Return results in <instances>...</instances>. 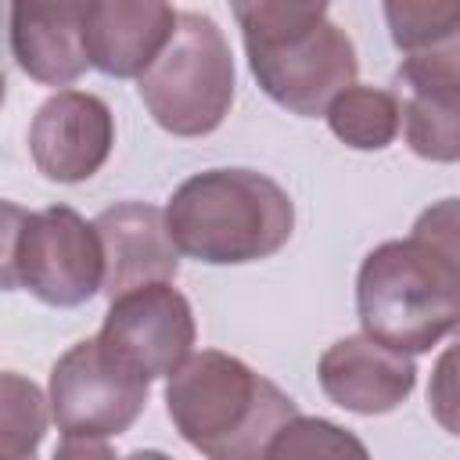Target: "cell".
I'll use <instances>...</instances> for the list:
<instances>
[{
	"label": "cell",
	"instance_id": "obj_18",
	"mask_svg": "<svg viewBox=\"0 0 460 460\" xmlns=\"http://www.w3.org/2000/svg\"><path fill=\"white\" fill-rule=\"evenodd\" d=\"M385 18L392 29V43L402 54L449 47L460 32L456 4H385Z\"/></svg>",
	"mask_w": 460,
	"mask_h": 460
},
{
	"label": "cell",
	"instance_id": "obj_14",
	"mask_svg": "<svg viewBox=\"0 0 460 460\" xmlns=\"http://www.w3.org/2000/svg\"><path fill=\"white\" fill-rule=\"evenodd\" d=\"M11 54L43 86H68L86 72L83 0H22L11 7Z\"/></svg>",
	"mask_w": 460,
	"mask_h": 460
},
{
	"label": "cell",
	"instance_id": "obj_11",
	"mask_svg": "<svg viewBox=\"0 0 460 460\" xmlns=\"http://www.w3.org/2000/svg\"><path fill=\"white\" fill-rule=\"evenodd\" d=\"M323 395L359 417L392 413L417 388L413 356L392 352L367 334H345L323 349L316 367Z\"/></svg>",
	"mask_w": 460,
	"mask_h": 460
},
{
	"label": "cell",
	"instance_id": "obj_16",
	"mask_svg": "<svg viewBox=\"0 0 460 460\" xmlns=\"http://www.w3.org/2000/svg\"><path fill=\"white\" fill-rule=\"evenodd\" d=\"M50 424L40 385L18 370H0V460H32Z\"/></svg>",
	"mask_w": 460,
	"mask_h": 460
},
{
	"label": "cell",
	"instance_id": "obj_13",
	"mask_svg": "<svg viewBox=\"0 0 460 460\" xmlns=\"http://www.w3.org/2000/svg\"><path fill=\"white\" fill-rule=\"evenodd\" d=\"M101 255H104V284L101 291L108 298L155 284V280H172L180 270V252L172 248L165 234V219L158 205L147 201H119L104 208L93 219Z\"/></svg>",
	"mask_w": 460,
	"mask_h": 460
},
{
	"label": "cell",
	"instance_id": "obj_9",
	"mask_svg": "<svg viewBox=\"0 0 460 460\" xmlns=\"http://www.w3.org/2000/svg\"><path fill=\"white\" fill-rule=\"evenodd\" d=\"M399 129L424 162L460 158V43L406 54L395 68Z\"/></svg>",
	"mask_w": 460,
	"mask_h": 460
},
{
	"label": "cell",
	"instance_id": "obj_22",
	"mask_svg": "<svg viewBox=\"0 0 460 460\" xmlns=\"http://www.w3.org/2000/svg\"><path fill=\"white\" fill-rule=\"evenodd\" d=\"M4 97H7V79H4V72H0V104H4Z\"/></svg>",
	"mask_w": 460,
	"mask_h": 460
},
{
	"label": "cell",
	"instance_id": "obj_5",
	"mask_svg": "<svg viewBox=\"0 0 460 460\" xmlns=\"http://www.w3.org/2000/svg\"><path fill=\"white\" fill-rule=\"evenodd\" d=\"M234 54L223 29L201 11H180L165 50L137 79L151 119L172 137H208L234 104Z\"/></svg>",
	"mask_w": 460,
	"mask_h": 460
},
{
	"label": "cell",
	"instance_id": "obj_17",
	"mask_svg": "<svg viewBox=\"0 0 460 460\" xmlns=\"http://www.w3.org/2000/svg\"><path fill=\"white\" fill-rule=\"evenodd\" d=\"M262 460H370V449L356 431L327 417L298 413L273 435Z\"/></svg>",
	"mask_w": 460,
	"mask_h": 460
},
{
	"label": "cell",
	"instance_id": "obj_23",
	"mask_svg": "<svg viewBox=\"0 0 460 460\" xmlns=\"http://www.w3.org/2000/svg\"><path fill=\"white\" fill-rule=\"evenodd\" d=\"M32 460H36V456H32Z\"/></svg>",
	"mask_w": 460,
	"mask_h": 460
},
{
	"label": "cell",
	"instance_id": "obj_12",
	"mask_svg": "<svg viewBox=\"0 0 460 460\" xmlns=\"http://www.w3.org/2000/svg\"><path fill=\"white\" fill-rule=\"evenodd\" d=\"M176 14L162 0H86L83 50L86 65L111 79H140L165 50Z\"/></svg>",
	"mask_w": 460,
	"mask_h": 460
},
{
	"label": "cell",
	"instance_id": "obj_20",
	"mask_svg": "<svg viewBox=\"0 0 460 460\" xmlns=\"http://www.w3.org/2000/svg\"><path fill=\"white\" fill-rule=\"evenodd\" d=\"M50 460H122L104 438H61Z\"/></svg>",
	"mask_w": 460,
	"mask_h": 460
},
{
	"label": "cell",
	"instance_id": "obj_1",
	"mask_svg": "<svg viewBox=\"0 0 460 460\" xmlns=\"http://www.w3.org/2000/svg\"><path fill=\"white\" fill-rule=\"evenodd\" d=\"M356 313L367 338L402 356L431 352L456 331V198L428 208L413 223L410 237L385 241L367 252L356 273Z\"/></svg>",
	"mask_w": 460,
	"mask_h": 460
},
{
	"label": "cell",
	"instance_id": "obj_2",
	"mask_svg": "<svg viewBox=\"0 0 460 460\" xmlns=\"http://www.w3.org/2000/svg\"><path fill=\"white\" fill-rule=\"evenodd\" d=\"M172 248L208 266L277 255L295 230L291 194L266 172L223 165L187 176L162 208Z\"/></svg>",
	"mask_w": 460,
	"mask_h": 460
},
{
	"label": "cell",
	"instance_id": "obj_4",
	"mask_svg": "<svg viewBox=\"0 0 460 460\" xmlns=\"http://www.w3.org/2000/svg\"><path fill=\"white\" fill-rule=\"evenodd\" d=\"M172 428L205 460H262L273 435L298 417V402L244 359L201 349L165 377Z\"/></svg>",
	"mask_w": 460,
	"mask_h": 460
},
{
	"label": "cell",
	"instance_id": "obj_6",
	"mask_svg": "<svg viewBox=\"0 0 460 460\" xmlns=\"http://www.w3.org/2000/svg\"><path fill=\"white\" fill-rule=\"evenodd\" d=\"M151 381L119 363L97 338H83L50 367L47 406L65 438H111L133 428Z\"/></svg>",
	"mask_w": 460,
	"mask_h": 460
},
{
	"label": "cell",
	"instance_id": "obj_15",
	"mask_svg": "<svg viewBox=\"0 0 460 460\" xmlns=\"http://www.w3.org/2000/svg\"><path fill=\"white\" fill-rule=\"evenodd\" d=\"M331 133L356 151H385L399 137V101L392 90L352 83L323 111Z\"/></svg>",
	"mask_w": 460,
	"mask_h": 460
},
{
	"label": "cell",
	"instance_id": "obj_8",
	"mask_svg": "<svg viewBox=\"0 0 460 460\" xmlns=\"http://www.w3.org/2000/svg\"><path fill=\"white\" fill-rule=\"evenodd\" d=\"M93 338L119 363L155 381L183 367L194 352L198 327L187 295L172 288V280H155L115 295Z\"/></svg>",
	"mask_w": 460,
	"mask_h": 460
},
{
	"label": "cell",
	"instance_id": "obj_7",
	"mask_svg": "<svg viewBox=\"0 0 460 460\" xmlns=\"http://www.w3.org/2000/svg\"><path fill=\"white\" fill-rule=\"evenodd\" d=\"M104 284V255L93 223L68 205H47L29 212L18 244V288L43 305L75 309L86 305Z\"/></svg>",
	"mask_w": 460,
	"mask_h": 460
},
{
	"label": "cell",
	"instance_id": "obj_10",
	"mask_svg": "<svg viewBox=\"0 0 460 460\" xmlns=\"http://www.w3.org/2000/svg\"><path fill=\"white\" fill-rule=\"evenodd\" d=\"M115 119L104 97L86 90L50 93L29 126V155L54 183H83L108 162Z\"/></svg>",
	"mask_w": 460,
	"mask_h": 460
},
{
	"label": "cell",
	"instance_id": "obj_21",
	"mask_svg": "<svg viewBox=\"0 0 460 460\" xmlns=\"http://www.w3.org/2000/svg\"><path fill=\"white\" fill-rule=\"evenodd\" d=\"M122 460H172L169 453H162V449H133L129 456H122Z\"/></svg>",
	"mask_w": 460,
	"mask_h": 460
},
{
	"label": "cell",
	"instance_id": "obj_19",
	"mask_svg": "<svg viewBox=\"0 0 460 460\" xmlns=\"http://www.w3.org/2000/svg\"><path fill=\"white\" fill-rule=\"evenodd\" d=\"M25 223H29V212L0 198V291L18 288V244H22Z\"/></svg>",
	"mask_w": 460,
	"mask_h": 460
},
{
	"label": "cell",
	"instance_id": "obj_3",
	"mask_svg": "<svg viewBox=\"0 0 460 460\" xmlns=\"http://www.w3.org/2000/svg\"><path fill=\"white\" fill-rule=\"evenodd\" d=\"M230 11L241 25L255 83L291 115L316 119L356 83V47L349 32L331 22L327 4L252 0L234 4Z\"/></svg>",
	"mask_w": 460,
	"mask_h": 460
}]
</instances>
